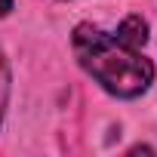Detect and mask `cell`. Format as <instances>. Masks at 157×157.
I'll use <instances>...</instances> for the list:
<instances>
[{
	"label": "cell",
	"instance_id": "6da1fadb",
	"mask_svg": "<svg viewBox=\"0 0 157 157\" xmlns=\"http://www.w3.org/2000/svg\"><path fill=\"white\" fill-rule=\"evenodd\" d=\"M71 43L80 68L117 99H139L154 83V65L142 46L126 43L114 31L108 34L96 25H77Z\"/></svg>",
	"mask_w": 157,
	"mask_h": 157
},
{
	"label": "cell",
	"instance_id": "7a4b0ae2",
	"mask_svg": "<svg viewBox=\"0 0 157 157\" xmlns=\"http://www.w3.org/2000/svg\"><path fill=\"white\" fill-rule=\"evenodd\" d=\"M114 34L123 37L126 43H132V46H145V43H148V22H145L142 16H126V19L117 25Z\"/></svg>",
	"mask_w": 157,
	"mask_h": 157
},
{
	"label": "cell",
	"instance_id": "277c9868",
	"mask_svg": "<svg viewBox=\"0 0 157 157\" xmlns=\"http://www.w3.org/2000/svg\"><path fill=\"white\" fill-rule=\"evenodd\" d=\"M13 13V0H0V19Z\"/></svg>",
	"mask_w": 157,
	"mask_h": 157
},
{
	"label": "cell",
	"instance_id": "3957f363",
	"mask_svg": "<svg viewBox=\"0 0 157 157\" xmlns=\"http://www.w3.org/2000/svg\"><path fill=\"white\" fill-rule=\"evenodd\" d=\"M6 102H10V65H6L3 49H0V123L6 114Z\"/></svg>",
	"mask_w": 157,
	"mask_h": 157
}]
</instances>
